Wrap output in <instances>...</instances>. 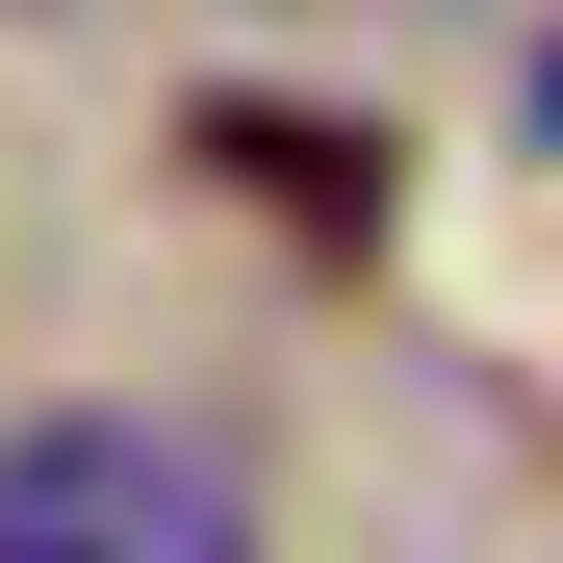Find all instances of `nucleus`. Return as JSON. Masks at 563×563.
Listing matches in <instances>:
<instances>
[{
  "label": "nucleus",
  "instance_id": "f257e3e1",
  "mask_svg": "<svg viewBox=\"0 0 563 563\" xmlns=\"http://www.w3.org/2000/svg\"><path fill=\"white\" fill-rule=\"evenodd\" d=\"M256 487L179 410H26L0 435V563H231Z\"/></svg>",
  "mask_w": 563,
  "mask_h": 563
},
{
  "label": "nucleus",
  "instance_id": "f03ea898",
  "mask_svg": "<svg viewBox=\"0 0 563 563\" xmlns=\"http://www.w3.org/2000/svg\"><path fill=\"white\" fill-rule=\"evenodd\" d=\"M206 179H282V206H308V231H358V206H385V179H358L333 129H256V103H206Z\"/></svg>",
  "mask_w": 563,
  "mask_h": 563
},
{
  "label": "nucleus",
  "instance_id": "7ed1b4c3",
  "mask_svg": "<svg viewBox=\"0 0 563 563\" xmlns=\"http://www.w3.org/2000/svg\"><path fill=\"white\" fill-rule=\"evenodd\" d=\"M538 154H563V77H538Z\"/></svg>",
  "mask_w": 563,
  "mask_h": 563
}]
</instances>
